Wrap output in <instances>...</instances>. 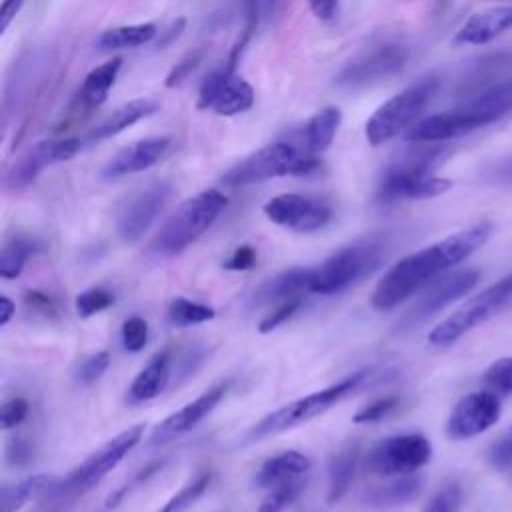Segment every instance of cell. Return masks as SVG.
I'll list each match as a JSON object with an SVG mask.
<instances>
[{
	"label": "cell",
	"instance_id": "1",
	"mask_svg": "<svg viewBox=\"0 0 512 512\" xmlns=\"http://www.w3.org/2000/svg\"><path fill=\"white\" fill-rule=\"evenodd\" d=\"M492 234V224L482 220L466 230L454 232L422 250H416L396 262L372 292V306L378 312H388L424 288L448 268L466 260Z\"/></svg>",
	"mask_w": 512,
	"mask_h": 512
},
{
	"label": "cell",
	"instance_id": "2",
	"mask_svg": "<svg viewBox=\"0 0 512 512\" xmlns=\"http://www.w3.org/2000/svg\"><path fill=\"white\" fill-rule=\"evenodd\" d=\"M368 378H370V370H360V372H354V374L338 380L336 384H332L328 388H322L308 396L296 398V400L272 410L270 414H266L264 418H260L256 424L250 426V430L242 436V444L262 442L270 436L286 432L294 426H300V424L324 414L334 404H338L342 398H346L348 394L358 390L360 384H364Z\"/></svg>",
	"mask_w": 512,
	"mask_h": 512
},
{
	"label": "cell",
	"instance_id": "3",
	"mask_svg": "<svg viewBox=\"0 0 512 512\" xmlns=\"http://www.w3.org/2000/svg\"><path fill=\"white\" fill-rule=\"evenodd\" d=\"M386 258V242L380 236L360 238L330 258H326L318 268H314V276L308 292L314 294H338L358 280L370 276L376 268H380Z\"/></svg>",
	"mask_w": 512,
	"mask_h": 512
},
{
	"label": "cell",
	"instance_id": "4",
	"mask_svg": "<svg viewBox=\"0 0 512 512\" xmlns=\"http://www.w3.org/2000/svg\"><path fill=\"white\" fill-rule=\"evenodd\" d=\"M318 166V154H312L302 144L298 146L294 142L280 140L242 158L238 164L222 174V182L226 186H246L280 176L310 174Z\"/></svg>",
	"mask_w": 512,
	"mask_h": 512
},
{
	"label": "cell",
	"instance_id": "5",
	"mask_svg": "<svg viewBox=\"0 0 512 512\" xmlns=\"http://www.w3.org/2000/svg\"><path fill=\"white\" fill-rule=\"evenodd\" d=\"M226 206V196L220 190H204L184 200L160 226L152 248L158 254L174 256L194 244L220 216Z\"/></svg>",
	"mask_w": 512,
	"mask_h": 512
},
{
	"label": "cell",
	"instance_id": "6",
	"mask_svg": "<svg viewBox=\"0 0 512 512\" xmlns=\"http://www.w3.org/2000/svg\"><path fill=\"white\" fill-rule=\"evenodd\" d=\"M440 148L414 150L398 162L390 164L376 188V198L380 202H394L402 198L422 200L444 194L452 182L440 176H432V168L440 158Z\"/></svg>",
	"mask_w": 512,
	"mask_h": 512
},
{
	"label": "cell",
	"instance_id": "7",
	"mask_svg": "<svg viewBox=\"0 0 512 512\" xmlns=\"http://www.w3.org/2000/svg\"><path fill=\"white\" fill-rule=\"evenodd\" d=\"M144 424H134L114 438H110L106 444H102L98 450H94L82 464H78L74 470H70L68 476L54 482L52 488L46 492V498L62 502L72 500L84 492H88L94 484H98L108 472H112L124 456L142 440Z\"/></svg>",
	"mask_w": 512,
	"mask_h": 512
},
{
	"label": "cell",
	"instance_id": "8",
	"mask_svg": "<svg viewBox=\"0 0 512 512\" xmlns=\"http://www.w3.org/2000/svg\"><path fill=\"white\" fill-rule=\"evenodd\" d=\"M436 88L438 82L434 78H424L388 98L368 118L364 126L366 140L372 146H380L396 138L398 134L408 132L418 122L422 110L432 100Z\"/></svg>",
	"mask_w": 512,
	"mask_h": 512
},
{
	"label": "cell",
	"instance_id": "9",
	"mask_svg": "<svg viewBox=\"0 0 512 512\" xmlns=\"http://www.w3.org/2000/svg\"><path fill=\"white\" fill-rule=\"evenodd\" d=\"M508 304H512V272L472 296L456 312H452L446 320L432 328V332L428 334V342L438 348L450 346L472 328L490 320Z\"/></svg>",
	"mask_w": 512,
	"mask_h": 512
},
{
	"label": "cell",
	"instance_id": "10",
	"mask_svg": "<svg viewBox=\"0 0 512 512\" xmlns=\"http://www.w3.org/2000/svg\"><path fill=\"white\" fill-rule=\"evenodd\" d=\"M432 446L422 434H398L370 448L364 468L374 476H408L428 464Z\"/></svg>",
	"mask_w": 512,
	"mask_h": 512
},
{
	"label": "cell",
	"instance_id": "11",
	"mask_svg": "<svg viewBox=\"0 0 512 512\" xmlns=\"http://www.w3.org/2000/svg\"><path fill=\"white\" fill-rule=\"evenodd\" d=\"M480 280V272L476 268H464L450 274H442L428 282L420 294V298L406 310V314L398 320V330H410L434 314H438L442 308L458 300L460 296L468 294L476 282Z\"/></svg>",
	"mask_w": 512,
	"mask_h": 512
},
{
	"label": "cell",
	"instance_id": "12",
	"mask_svg": "<svg viewBox=\"0 0 512 512\" xmlns=\"http://www.w3.org/2000/svg\"><path fill=\"white\" fill-rule=\"evenodd\" d=\"M252 104V86L234 72V64L230 62L212 70L198 92V108H210L220 116H234L246 112Z\"/></svg>",
	"mask_w": 512,
	"mask_h": 512
},
{
	"label": "cell",
	"instance_id": "13",
	"mask_svg": "<svg viewBox=\"0 0 512 512\" xmlns=\"http://www.w3.org/2000/svg\"><path fill=\"white\" fill-rule=\"evenodd\" d=\"M84 146L82 138H56V140H44L34 144L24 156H20L6 172L4 186L8 190H20L26 188L36 180V176L52 166L70 160L76 156Z\"/></svg>",
	"mask_w": 512,
	"mask_h": 512
},
{
	"label": "cell",
	"instance_id": "14",
	"mask_svg": "<svg viewBox=\"0 0 512 512\" xmlns=\"http://www.w3.org/2000/svg\"><path fill=\"white\" fill-rule=\"evenodd\" d=\"M172 196V186L168 182H152L150 186L136 192L120 210L116 220L118 236L126 244L138 242L150 226L156 222L166 202Z\"/></svg>",
	"mask_w": 512,
	"mask_h": 512
},
{
	"label": "cell",
	"instance_id": "15",
	"mask_svg": "<svg viewBox=\"0 0 512 512\" xmlns=\"http://www.w3.org/2000/svg\"><path fill=\"white\" fill-rule=\"evenodd\" d=\"M500 418V398L492 390L472 392L456 402L452 408L446 434L452 440H466L486 432Z\"/></svg>",
	"mask_w": 512,
	"mask_h": 512
},
{
	"label": "cell",
	"instance_id": "16",
	"mask_svg": "<svg viewBox=\"0 0 512 512\" xmlns=\"http://www.w3.org/2000/svg\"><path fill=\"white\" fill-rule=\"evenodd\" d=\"M264 214L278 226L296 232H314L332 220L328 204L302 194H280L264 204Z\"/></svg>",
	"mask_w": 512,
	"mask_h": 512
},
{
	"label": "cell",
	"instance_id": "17",
	"mask_svg": "<svg viewBox=\"0 0 512 512\" xmlns=\"http://www.w3.org/2000/svg\"><path fill=\"white\" fill-rule=\"evenodd\" d=\"M404 62H406L404 48L382 46L344 66L336 76L334 84L342 90H362L394 76L398 70H402Z\"/></svg>",
	"mask_w": 512,
	"mask_h": 512
},
{
	"label": "cell",
	"instance_id": "18",
	"mask_svg": "<svg viewBox=\"0 0 512 512\" xmlns=\"http://www.w3.org/2000/svg\"><path fill=\"white\" fill-rule=\"evenodd\" d=\"M228 388H230L228 380L226 382H218L212 388H208L206 392H202L196 400L188 402L186 406H182L174 414H170L164 420H160L152 428V432L148 436V444L150 446H158V444L170 442V440L190 432L200 420H204L218 406V402L224 398Z\"/></svg>",
	"mask_w": 512,
	"mask_h": 512
},
{
	"label": "cell",
	"instance_id": "19",
	"mask_svg": "<svg viewBox=\"0 0 512 512\" xmlns=\"http://www.w3.org/2000/svg\"><path fill=\"white\" fill-rule=\"evenodd\" d=\"M170 148V138L166 136H152L138 142H132L130 146L118 150L102 168V178L116 180L128 174L144 172L150 166L158 164Z\"/></svg>",
	"mask_w": 512,
	"mask_h": 512
},
{
	"label": "cell",
	"instance_id": "20",
	"mask_svg": "<svg viewBox=\"0 0 512 512\" xmlns=\"http://www.w3.org/2000/svg\"><path fill=\"white\" fill-rule=\"evenodd\" d=\"M312 276H314V268L296 266V268L284 270V272L264 280L262 284H258L252 290V294L248 298V304L252 308H260V306H266L270 302L288 300V298L298 296L300 292H308Z\"/></svg>",
	"mask_w": 512,
	"mask_h": 512
},
{
	"label": "cell",
	"instance_id": "21",
	"mask_svg": "<svg viewBox=\"0 0 512 512\" xmlns=\"http://www.w3.org/2000/svg\"><path fill=\"white\" fill-rule=\"evenodd\" d=\"M460 108L474 120L478 128L492 124L500 120L502 116L512 112V76L506 80H500L496 84H490L464 104Z\"/></svg>",
	"mask_w": 512,
	"mask_h": 512
},
{
	"label": "cell",
	"instance_id": "22",
	"mask_svg": "<svg viewBox=\"0 0 512 512\" xmlns=\"http://www.w3.org/2000/svg\"><path fill=\"white\" fill-rule=\"evenodd\" d=\"M512 30V4L494 6L470 16L454 36V44H486Z\"/></svg>",
	"mask_w": 512,
	"mask_h": 512
},
{
	"label": "cell",
	"instance_id": "23",
	"mask_svg": "<svg viewBox=\"0 0 512 512\" xmlns=\"http://www.w3.org/2000/svg\"><path fill=\"white\" fill-rule=\"evenodd\" d=\"M172 350H162L158 352L132 380L130 388H128V402L132 404H140L146 400L156 398L158 394H162L170 382V374H172Z\"/></svg>",
	"mask_w": 512,
	"mask_h": 512
},
{
	"label": "cell",
	"instance_id": "24",
	"mask_svg": "<svg viewBox=\"0 0 512 512\" xmlns=\"http://www.w3.org/2000/svg\"><path fill=\"white\" fill-rule=\"evenodd\" d=\"M308 468H310L308 456H304L298 450H286L268 458L258 468L252 482L258 488H276L280 484L300 478L304 472H308Z\"/></svg>",
	"mask_w": 512,
	"mask_h": 512
},
{
	"label": "cell",
	"instance_id": "25",
	"mask_svg": "<svg viewBox=\"0 0 512 512\" xmlns=\"http://www.w3.org/2000/svg\"><path fill=\"white\" fill-rule=\"evenodd\" d=\"M120 66H122V60L120 58H112L110 62L94 68L92 72H88V76L84 78L78 94H76V106L78 110L82 112H92L94 108H98L110 88L114 86L116 78H118V72H120Z\"/></svg>",
	"mask_w": 512,
	"mask_h": 512
},
{
	"label": "cell",
	"instance_id": "26",
	"mask_svg": "<svg viewBox=\"0 0 512 512\" xmlns=\"http://www.w3.org/2000/svg\"><path fill=\"white\" fill-rule=\"evenodd\" d=\"M156 110V102L150 98H136L130 100L126 104H122L120 108H116L112 114H108L90 134L88 140L90 142H100L106 138H112L116 134H120L122 130H126L128 126L140 122L142 118L150 116Z\"/></svg>",
	"mask_w": 512,
	"mask_h": 512
},
{
	"label": "cell",
	"instance_id": "27",
	"mask_svg": "<svg viewBox=\"0 0 512 512\" xmlns=\"http://www.w3.org/2000/svg\"><path fill=\"white\" fill-rule=\"evenodd\" d=\"M358 456H360V442H348L346 446H342L330 458V464H328V496H326L328 504L338 502L348 492V488L354 480Z\"/></svg>",
	"mask_w": 512,
	"mask_h": 512
},
{
	"label": "cell",
	"instance_id": "28",
	"mask_svg": "<svg viewBox=\"0 0 512 512\" xmlns=\"http://www.w3.org/2000/svg\"><path fill=\"white\" fill-rule=\"evenodd\" d=\"M340 122H342L340 108H336V106L322 108L304 126L302 146L306 150H310L312 154L324 152L332 144V140H334V136H336V132L340 128Z\"/></svg>",
	"mask_w": 512,
	"mask_h": 512
},
{
	"label": "cell",
	"instance_id": "29",
	"mask_svg": "<svg viewBox=\"0 0 512 512\" xmlns=\"http://www.w3.org/2000/svg\"><path fill=\"white\" fill-rule=\"evenodd\" d=\"M56 480L48 474H34L14 484H4L0 490V512H16L26 502L46 496Z\"/></svg>",
	"mask_w": 512,
	"mask_h": 512
},
{
	"label": "cell",
	"instance_id": "30",
	"mask_svg": "<svg viewBox=\"0 0 512 512\" xmlns=\"http://www.w3.org/2000/svg\"><path fill=\"white\" fill-rule=\"evenodd\" d=\"M158 36V28L154 22H142V24H130V26H116L110 30H104L96 38V46L100 50H124V48H136L142 44L152 42Z\"/></svg>",
	"mask_w": 512,
	"mask_h": 512
},
{
	"label": "cell",
	"instance_id": "31",
	"mask_svg": "<svg viewBox=\"0 0 512 512\" xmlns=\"http://www.w3.org/2000/svg\"><path fill=\"white\" fill-rule=\"evenodd\" d=\"M422 480L414 476H406L400 480H394L384 486H376L366 494V502L376 508H388V506H398L414 500L420 494Z\"/></svg>",
	"mask_w": 512,
	"mask_h": 512
},
{
	"label": "cell",
	"instance_id": "32",
	"mask_svg": "<svg viewBox=\"0 0 512 512\" xmlns=\"http://www.w3.org/2000/svg\"><path fill=\"white\" fill-rule=\"evenodd\" d=\"M38 250V242L28 236H12L4 242L0 252V276L6 280L18 278L28 262V258Z\"/></svg>",
	"mask_w": 512,
	"mask_h": 512
},
{
	"label": "cell",
	"instance_id": "33",
	"mask_svg": "<svg viewBox=\"0 0 512 512\" xmlns=\"http://www.w3.org/2000/svg\"><path fill=\"white\" fill-rule=\"evenodd\" d=\"M216 316L214 308L192 302L188 298H174L168 306V320L174 326H192V324H202L208 322Z\"/></svg>",
	"mask_w": 512,
	"mask_h": 512
},
{
	"label": "cell",
	"instance_id": "34",
	"mask_svg": "<svg viewBox=\"0 0 512 512\" xmlns=\"http://www.w3.org/2000/svg\"><path fill=\"white\" fill-rule=\"evenodd\" d=\"M210 472H202L198 474L194 480H190L186 486H182L166 504H162V508H158L156 512H184L188 510L210 486Z\"/></svg>",
	"mask_w": 512,
	"mask_h": 512
},
{
	"label": "cell",
	"instance_id": "35",
	"mask_svg": "<svg viewBox=\"0 0 512 512\" xmlns=\"http://www.w3.org/2000/svg\"><path fill=\"white\" fill-rule=\"evenodd\" d=\"M306 488V480H290L286 484L276 486L258 506V512H284L288 510L296 498L302 494V490Z\"/></svg>",
	"mask_w": 512,
	"mask_h": 512
},
{
	"label": "cell",
	"instance_id": "36",
	"mask_svg": "<svg viewBox=\"0 0 512 512\" xmlns=\"http://www.w3.org/2000/svg\"><path fill=\"white\" fill-rule=\"evenodd\" d=\"M238 10L244 18V30H242V42L246 44L248 38L256 32V28L270 16V12L276 6V0H236Z\"/></svg>",
	"mask_w": 512,
	"mask_h": 512
},
{
	"label": "cell",
	"instance_id": "37",
	"mask_svg": "<svg viewBox=\"0 0 512 512\" xmlns=\"http://www.w3.org/2000/svg\"><path fill=\"white\" fill-rule=\"evenodd\" d=\"M112 304H114V294L100 286L88 288L76 296V312L82 318H90V316L110 308Z\"/></svg>",
	"mask_w": 512,
	"mask_h": 512
},
{
	"label": "cell",
	"instance_id": "38",
	"mask_svg": "<svg viewBox=\"0 0 512 512\" xmlns=\"http://www.w3.org/2000/svg\"><path fill=\"white\" fill-rule=\"evenodd\" d=\"M484 384L496 394H512V356L498 358L484 372Z\"/></svg>",
	"mask_w": 512,
	"mask_h": 512
},
{
	"label": "cell",
	"instance_id": "39",
	"mask_svg": "<svg viewBox=\"0 0 512 512\" xmlns=\"http://www.w3.org/2000/svg\"><path fill=\"white\" fill-rule=\"evenodd\" d=\"M462 500V488L456 480H448L440 490L430 498L422 512H456Z\"/></svg>",
	"mask_w": 512,
	"mask_h": 512
},
{
	"label": "cell",
	"instance_id": "40",
	"mask_svg": "<svg viewBox=\"0 0 512 512\" xmlns=\"http://www.w3.org/2000/svg\"><path fill=\"white\" fill-rule=\"evenodd\" d=\"M110 366V354L106 350L102 352H96V354H90L88 358H84L78 366H76V372H74V378L78 384H92L96 382Z\"/></svg>",
	"mask_w": 512,
	"mask_h": 512
},
{
	"label": "cell",
	"instance_id": "41",
	"mask_svg": "<svg viewBox=\"0 0 512 512\" xmlns=\"http://www.w3.org/2000/svg\"><path fill=\"white\" fill-rule=\"evenodd\" d=\"M148 342V324L140 316H130L122 324V344L128 352H140L144 350Z\"/></svg>",
	"mask_w": 512,
	"mask_h": 512
},
{
	"label": "cell",
	"instance_id": "42",
	"mask_svg": "<svg viewBox=\"0 0 512 512\" xmlns=\"http://www.w3.org/2000/svg\"><path fill=\"white\" fill-rule=\"evenodd\" d=\"M400 398L398 396H386V398H378L374 402H370L368 406L360 408L356 414H354V422L356 424H372V422H378L382 420L384 416H388L390 412L396 410Z\"/></svg>",
	"mask_w": 512,
	"mask_h": 512
},
{
	"label": "cell",
	"instance_id": "43",
	"mask_svg": "<svg viewBox=\"0 0 512 512\" xmlns=\"http://www.w3.org/2000/svg\"><path fill=\"white\" fill-rule=\"evenodd\" d=\"M302 306V296H294V298H288L286 302H282L274 312H270L268 316H264L258 324V330L262 334H268L272 332L274 328H278L280 324H284L288 318L294 316V312H298V308Z\"/></svg>",
	"mask_w": 512,
	"mask_h": 512
},
{
	"label": "cell",
	"instance_id": "44",
	"mask_svg": "<svg viewBox=\"0 0 512 512\" xmlns=\"http://www.w3.org/2000/svg\"><path fill=\"white\" fill-rule=\"evenodd\" d=\"M34 458V446L24 436H14L6 444V462L12 468H26Z\"/></svg>",
	"mask_w": 512,
	"mask_h": 512
},
{
	"label": "cell",
	"instance_id": "45",
	"mask_svg": "<svg viewBox=\"0 0 512 512\" xmlns=\"http://www.w3.org/2000/svg\"><path fill=\"white\" fill-rule=\"evenodd\" d=\"M28 414V400L26 398H10L8 402L2 404L0 408V426L2 430H10L14 426H18Z\"/></svg>",
	"mask_w": 512,
	"mask_h": 512
},
{
	"label": "cell",
	"instance_id": "46",
	"mask_svg": "<svg viewBox=\"0 0 512 512\" xmlns=\"http://www.w3.org/2000/svg\"><path fill=\"white\" fill-rule=\"evenodd\" d=\"M164 464H166V460H160V462H152L150 466H146L144 470H140L128 484H124V486H120L118 490H114L110 496H108V500H106V506L110 508V506H116L132 488H136V486H140L142 482H146L150 476H154L156 472H160L162 468H164Z\"/></svg>",
	"mask_w": 512,
	"mask_h": 512
},
{
	"label": "cell",
	"instance_id": "47",
	"mask_svg": "<svg viewBox=\"0 0 512 512\" xmlns=\"http://www.w3.org/2000/svg\"><path fill=\"white\" fill-rule=\"evenodd\" d=\"M488 460L492 466L500 470H506L512 466V428L492 444L488 452Z\"/></svg>",
	"mask_w": 512,
	"mask_h": 512
},
{
	"label": "cell",
	"instance_id": "48",
	"mask_svg": "<svg viewBox=\"0 0 512 512\" xmlns=\"http://www.w3.org/2000/svg\"><path fill=\"white\" fill-rule=\"evenodd\" d=\"M254 264H256V250L248 244L234 248V252L224 260V268L234 270V272L250 270Z\"/></svg>",
	"mask_w": 512,
	"mask_h": 512
},
{
	"label": "cell",
	"instance_id": "49",
	"mask_svg": "<svg viewBox=\"0 0 512 512\" xmlns=\"http://www.w3.org/2000/svg\"><path fill=\"white\" fill-rule=\"evenodd\" d=\"M24 302H26V306L30 308V310H34V312H40L42 316H56V312H58V306H56V302L48 296V294H44V292H40V290H28L26 294H24Z\"/></svg>",
	"mask_w": 512,
	"mask_h": 512
},
{
	"label": "cell",
	"instance_id": "50",
	"mask_svg": "<svg viewBox=\"0 0 512 512\" xmlns=\"http://www.w3.org/2000/svg\"><path fill=\"white\" fill-rule=\"evenodd\" d=\"M200 58H202V54L196 52V54L186 56L180 64H176V66L170 70V74L166 76V86H176V84H180V82L198 66Z\"/></svg>",
	"mask_w": 512,
	"mask_h": 512
},
{
	"label": "cell",
	"instance_id": "51",
	"mask_svg": "<svg viewBox=\"0 0 512 512\" xmlns=\"http://www.w3.org/2000/svg\"><path fill=\"white\" fill-rule=\"evenodd\" d=\"M308 6L312 10V14L318 20H332L336 16L338 10V0H308Z\"/></svg>",
	"mask_w": 512,
	"mask_h": 512
},
{
	"label": "cell",
	"instance_id": "52",
	"mask_svg": "<svg viewBox=\"0 0 512 512\" xmlns=\"http://www.w3.org/2000/svg\"><path fill=\"white\" fill-rule=\"evenodd\" d=\"M26 0H4L2 8H0V32H6V28L10 26V22L14 20V16L20 12V8L24 6Z\"/></svg>",
	"mask_w": 512,
	"mask_h": 512
},
{
	"label": "cell",
	"instance_id": "53",
	"mask_svg": "<svg viewBox=\"0 0 512 512\" xmlns=\"http://www.w3.org/2000/svg\"><path fill=\"white\" fill-rule=\"evenodd\" d=\"M14 302L8 296H0V326H6L14 316Z\"/></svg>",
	"mask_w": 512,
	"mask_h": 512
},
{
	"label": "cell",
	"instance_id": "54",
	"mask_svg": "<svg viewBox=\"0 0 512 512\" xmlns=\"http://www.w3.org/2000/svg\"><path fill=\"white\" fill-rule=\"evenodd\" d=\"M494 178L500 182H512V158H506L494 168Z\"/></svg>",
	"mask_w": 512,
	"mask_h": 512
}]
</instances>
